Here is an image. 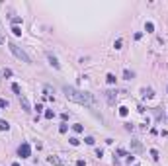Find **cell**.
<instances>
[{
	"label": "cell",
	"mask_w": 168,
	"mask_h": 166,
	"mask_svg": "<svg viewBox=\"0 0 168 166\" xmlns=\"http://www.w3.org/2000/svg\"><path fill=\"white\" fill-rule=\"evenodd\" d=\"M123 125H125V129H127V131H133V125H131V123H123Z\"/></svg>",
	"instance_id": "30"
},
{
	"label": "cell",
	"mask_w": 168,
	"mask_h": 166,
	"mask_svg": "<svg viewBox=\"0 0 168 166\" xmlns=\"http://www.w3.org/2000/svg\"><path fill=\"white\" fill-rule=\"evenodd\" d=\"M127 113H129V107H125V106L119 107V115H121V117H127Z\"/></svg>",
	"instance_id": "10"
},
{
	"label": "cell",
	"mask_w": 168,
	"mask_h": 166,
	"mask_svg": "<svg viewBox=\"0 0 168 166\" xmlns=\"http://www.w3.org/2000/svg\"><path fill=\"white\" fill-rule=\"evenodd\" d=\"M63 92H65L66 100L70 102H76V104H82V106H94L96 100L90 92H84V90H78L74 86H63Z\"/></svg>",
	"instance_id": "1"
},
{
	"label": "cell",
	"mask_w": 168,
	"mask_h": 166,
	"mask_svg": "<svg viewBox=\"0 0 168 166\" xmlns=\"http://www.w3.org/2000/svg\"><path fill=\"white\" fill-rule=\"evenodd\" d=\"M12 33H14V35H22V30H20L18 25H14V27H12Z\"/></svg>",
	"instance_id": "20"
},
{
	"label": "cell",
	"mask_w": 168,
	"mask_h": 166,
	"mask_svg": "<svg viewBox=\"0 0 168 166\" xmlns=\"http://www.w3.org/2000/svg\"><path fill=\"white\" fill-rule=\"evenodd\" d=\"M73 131H74V133H82V131H84V127H82L80 123H76V125H73Z\"/></svg>",
	"instance_id": "13"
},
{
	"label": "cell",
	"mask_w": 168,
	"mask_h": 166,
	"mask_svg": "<svg viewBox=\"0 0 168 166\" xmlns=\"http://www.w3.org/2000/svg\"><path fill=\"white\" fill-rule=\"evenodd\" d=\"M151 156L156 160V158H158V151H156V149H151Z\"/></svg>",
	"instance_id": "22"
},
{
	"label": "cell",
	"mask_w": 168,
	"mask_h": 166,
	"mask_svg": "<svg viewBox=\"0 0 168 166\" xmlns=\"http://www.w3.org/2000/svg\"><path fill=\"white\" fill-rule=\"evenodd\" d=\"M12 166H20V164H18V162H14V164H12Z\"/></svg>",
	"instance_id": "32"
},
{
	"label": "cell",
	"mask_w": 168,
	"mask_h": 166,
	"mask_svg": "<svg viewBox=\"0 0 168 166\" xmlns=\"http://www.w3.org/2000/svg\"><path fill=\"white\" fill-rule=\"evenodd\" d=\"M0 107H8V102L4 98H0Z\"/></svg>",
	"instance_id": "28"
},
{
	"label": "cell",
	"mask_w": 168,
	"mask_h": 166,
	"mask_svg": "<svg viewBox=\"0 0 168 166\" xmlns=\"http://www.w3.org/2000/svg\"><path fill=\"white\" fill-rule=\"evenodd\" d=\"M2 72H4V76H12V70H10V68H6V67H4V70H2Z\"/></svg>",
	"instance_id": "27"
},
{
	"label": "cell",
	"mask_w": 168,
	"mask_h": 166,
	"mask_svg": "<svg viewBox=\"0 0 168 166\" xmlns=\"http://www.w3.org/2000/svg\"><path fill=\"white\" fill-rule=\"evenodd\" d=\"M133 76H135L133 70H129V68H125V70H123V78H125V80H131Z\"/></svg>",
	"instance_id": "7"
},
{
	"label": "cell",
	"mask_w": 168,
	"mask_h": 166,
	"mask_svg": "<svg viewBox=\"0 0 168 166\" xmlns=\"http://www.w3.org/2000/svg\"><path fill=\"white\" fill-rule=\"evenodd\" d=\"M106 80H108V84H115L117 78H115V74H111V72H110V74L106 76Z\"/></svg>",
	"instance_id": "11"
},
{
	"label": "cell",
	"mask_w": 168,
	"mask_h": 166,
	"mask_svg": "<svg viewBox=\"0 0 168 166\" xmlns=\"http://www.w3.org/2000/svg\"><path fill=\"white\" fill-rule=\"evenodd\" d=\"M96 156H98V158H102V156H104V151H102V149H96Z\"/></svg>",
	"instance_id": "24"
},
{
	"label": "cell",
	"mask_w": 168,
	"mask_h": 166,
	"mask_svg": "<svg viewBox=\"0 0 168 166\" xmlns=\"http://www.w3.org/2000/svg\"><path fill=\"white\" fill-rule=\"evenodd\" d=\"M12 23H14V25L22 23V18H20V16H14V18H12Z\"/></svg>",
	"instance_id": "19"
},
{
	"label": "cell",
	"mask_w": 168,
	"mask_h": 166,
	"mask_svg": "<svg viewBox=\"0 0 168 166\" xmlns=\"http://www.w3.org/2000/svg\"><path fill=\"white\" fill-rule=\"evenodd\" d=\"M0 43H4V33H2V30H0Z\"/></svg>",
	"instance_id": "31"
},
{
	"label": "cell",
	"mask_w": 168,
	"mask_h": 166,
	"mask_svg": "<svg viewBox=\"0 0 168 166\" xmlns=\"http://www.w3.org/2000/svg\"><path fill=\"white\" fill-rule=\"evenodd\" d=\"M0 129H2V131H8V129H10V123H8V121H0Z\"/></svg>",
	"instance_id": "12"
},
{
	"label": "cell",
	"mask_w": 168,
	"mask_h": 166,
	"mask_svg": "<svg viewBox=\"0 0 168 166\" xmlns=\"http://www.w3.org/2000/svg\"><path fill=\"white\" fill-rule=\"evenodd\" d=\"M8 47H10V51H12V53H14L18 59L22 61V63H31V59L28 57V53H26V51H23L20 45H16L14 41H10V43H8Z\"/></svg>",
	"instance_id": "2"
},
{
	"label": "cell",
	"mask_w": 168,
	"mask_h": 166,
	"mask_svg": "<svg viewBox=\"0 0 168 166\" xmlns=\"http://www.w3.org/2000/svg\"><path fill=\"white\" fill-rule=\"evenodd\" d=\"M131 147H133V151H137V152H141V151H143V147H141V143H139V141H133V143H131Z\"/></svg>",
	"instance_id": "8"
},
{
	"label": "cell",
	"mask_w": 168,
	"mask_h": 166,
	"mask_svg": "<svg viewBox=\"0 0 168 166\" xmlns=\"http://www.w3.org/2000/svg\"><path fill=\"white\" fill-rule=\"evenodd\" d=\"M47 59H49V65H51L53 68H59V67H61V65H59V61H57V57H55V55L47 53Z\"/></svg>",
	"instance_id": "6"
},
{
	"label": "cell",
	"mask_w": 168,
	"mask_h": 166,
	"mask_svg": "<svg viewBox=\"0 0 168 166\" xmlns=\"http://www.w3.org/2000/svg\"><path fill=\"white\" fill-rule=\"evenodd\" d=\"M68 143L73 145V147H76V145L80 143V141H78V139H76V137H70V139H68Z\"/></svg>",
	"instance_id": "18"
},
{
	"label": "cell",
	"mask_w": 168,
	"mask_h": 166,
	"mask_svg": "<svg viewBox=\"0 0 168 166\" xmlns=\"http://www.w3.org/2000/svg\"><path fill=\"white\" fill-rule=\"evenodd\" d=\"M135 166H137V164H135Z\"/></svg>",
	"instance_id": "33"
},
{
	"label": "cell",
	"mask_w": 168,
	"mask_h": 166,
	"mask_svg": "<svg viewBox=\"0 0 168 166\" xmlns=\"http://www.w3.org/2000/svg\"><path fill=\"white\" fill-rule=\"evenodd\" d=\"M145 30H147V31H154V23L147 22V23H145Z\"/></svg>",
	"instance_id": "17"
},
{
	"label": "cell",
	"mask_w": 168,
	"mask_h": 166,
	"mask_svg": "<svg viewBox=\"0 0 168 166\" xmlns=\"http://www.w3.org/2000/svg\"><path fill=\"white\" fill-rule=\"evenodd\" d=\"M84 143H86V145H94L96 141H94V137H86V139H84Z\"/></svg>",
	"instance_id": "21"
},
{
	"label": "cell",
	"mask_w": 168,
	"mask_h": 166,
	"mask_svg": "<svg viewBox=\"0 0 168 166\" xmlns=\"http://www.w3.org/2000/svg\"><path fill=\"white\" fill-rule=\"evenodd\" d=\"M121 45H123V41H121V39H117L115 43H113V47H115V49H121Z\"/></svg>",
	"instance_id": "23"
},
{
	"label": "cell",
	"mask_w": 168,
	"mask_h": 166,
	"mask_svg": "<svg viewBox=\"0 0 168 166\" xmlns=\"http://www.w3.org/2000/svg\"><path fill=\"white\" fill-rule=\"evenodd\" d=\"M145 96H149V98L154 96V94H153V88H147V90H145Z\"/></svg>",
	"instance_id": "26"
},
{
	"label": "cell",
	"mask_w": 168,
	"mask_h": 166,
	"mask_svg": "<svg viewBox=\"0 0 168 166\" xmlns=\"http://www.w3.org/2000/svg\"><path fill=\"white\" fill-rule=\"evenodd\" d=\"M43 90H45V96H49V94H53V88L49 86V84H45V86H43Z\"/></svg>",
	"instance_id": "15"
},
{
	"label": "cell",
	"mask_w": 168,
	"mask_h": 166,
	"mask_svg": "<svg viewBox=\"0 0 168 166\" xmlns=\"http://www.w3.org/2000/svg\"><path fill=\"white\" fill-rule=\"evenodd\" d=\"M45 117H47V119H53V117H55V112H53V109H47V112H45Z\"/></svg>",
	"instance_id": "16"
},
{
	"label": "cell",
	"mask_w": 168,
	"mask_h": 166,
	"mask_svg": "<svg viewBox=\"0 0 168 166\" xmlns=\"http://www.w3.org/2000/svg\"><path fill=\"white\" fill-rule=\"evenodd\" d=\"M49 162H51V164H55V166H63V162H61L57 156H49Z\"/></svg>",
	"instance_id": "9"
},
{
	"label": "cell",
	"mask_w": 168,
	"mask_h": 166,
	"mask_svg": "<svg viewBox=\"0 0 168 166\" xmlns=\"http://www.w3.org/2000/svg\"><path fill=\"white\" fill-rule=\"evenodd\" d=\"M18 154H20V158H29L31 156V147L29 143H22L18 147Z\"/></svg>",
	"instance_id": "3"
},
{
	"label": "cell",
	"mask_w": 168,
	"mask_h": 166,
	"mask_svg": "<svg viewBox=\"0 0 168 166\" xmlns=\"http://www.w3.org/2000/svg\"><path fill=\"white\" fill-rule=\"evenodd\" d=\"M117 156H127V152H125L123 149H117Z\"/></svg>",
	"instance_id": "25"
},
{
	"label": "cell",
	"mask_w": 168,
	"mask_h": 166,
	"mask_svg": "<svg viewBox=\"0 0 168 166\" xmlns=\"http://www.w3.org/2000/svg\"><path fill=\"white\" fill-rule=\"evenodd\" d=\"M66 129H68V127H66V123H63V125L59 127V131H61V133H66Z\"/></svg>",
	"instance_id": "29"
},
{
	"label": "cell",
	"mask_w": 168,
	"mask_h": 166,
	"mask_svg": "<svg viewBox=\"0 0 168 166\" xmlns=\"http://www.w3.org/2000/svg\"><path fill=\"white\" fill-rule=\"evenodd\" d=\"M12 90H14L16 94H18V98L22 96V90H20V86H18V84H12Z\"/></svg>",
	"instance_id": "14"
},
{
	"label": "cell",
	"mask_w": 168,
	"mask_h": 166,
	"mask_svg": "<svg viewBox=\"0 0 168 166\" xmlns=\"http://www.w3.org/2000/svg\"><path fill=\"white\" fill-rule=\"evenodd\" d=\"M20 106H22V109L23 112H31V106H29V102H28V98H26V96H20Z\"/></svg>",
	"instance_id": "5"
},
{
	"label": "cell",
	"mask_w": 168,
	"mask_h": 166,
	"mask_svg": "<svg viewBox=\"0 0 168 166\" xmlns=\"http://www.w3.org/2000/svg\"><path fill=\"white\" fill-rule=\"evenodd\" d=\"M106 100H108V104L113 106V104H115V100H117V92L115 90H108V92H106Z\"/></svg>",
	"instance_id": "4"
}]
</instances>
